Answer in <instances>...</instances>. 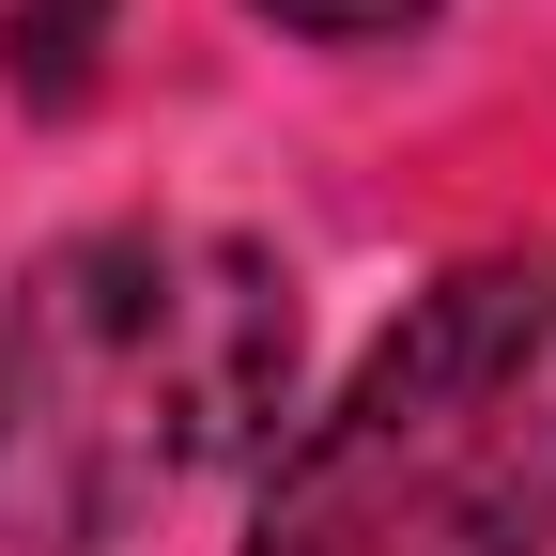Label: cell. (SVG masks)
I'll return each instance as SVG.
<instances>
[{
	"instance_id": "4",
	"label": "cell",
	"mask_w": 556,
	"mask_h": 556,
	"mask_svg": "<svg viewBox=\"0 0 556 556\" xmlns=\"http://www.w3.org/2000/svg\"><path fill=\"white\" fill-rule=\"evenodd\" d=\"M278 31H309V47H387V31H417L433 0H263Z\"/></svg>"
},
{
	"instance_id": "1",
	"label": "cell",
	"mask_w": 556,
	"mask_h": 556,
	"mask_svg": "<svg viewBox=\"0 0 556 556\" xmlns=\"http://www.w3.org/2000/svg\"><path fill=\"white\" fill-rule=\"evenodd\" d=\"M294 417V278L232 232H78L0 309V556H109Z\"/></svg>"
},
{
	"instance_id": "2",
	"label": "cell",
	"mask_w": 556,
	"mask_h": 556,
	"mask_svg": "<svg viewBox=\"0 0 556 556\" xmlns=\"http://www.w3.org/2000/svg\"><path fill=\"white\" fill-rule=\"evenodd\" d=\"M248 556H556V248H479L263 464Z\"/></svg>"
},
{
	"instance_id": "3",
	"label": "cell",
	"mask_w": 556,
	"mask_h": 556,
	"mask_svg": "<svg viewBox=\"0 0 556 556\" xmlns=\"http://www.w3.org/2000/svg\"><path fill=\"white\" fill-rule=\"evenodd\" d=\"M93 47H109V0H0V78H16L31 109H78Z\"/></svg>"
}]
</instances>
